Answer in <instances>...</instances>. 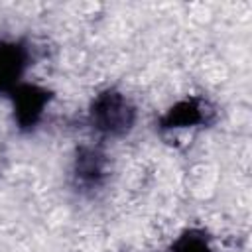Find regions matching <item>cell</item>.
<instances>
[{
    "mask_svg": "<svg viewBox=\"0 0 252 252\" xmlns=\"http://www.w3.org/2000/svg\"><path fill=\"white\" fill-rule=\"evenodd\" d=\"M51 98V93L39 85H28L22 83L14 93H12V102H14V118L20 128H33L43 112L45 106Z\"/></svg>",
    "mask_w": 252,
    "mask_h": 252,
    "instance_id": "cell-3",
    "label": "cell"
},
{
    "mask_svg": "<svg viewBox=\"0 0 252 252\" xmlns=\"http://www.w3.org/2000/svg\"><path fill=\"white\" fill-rule=\"evenodd\" d=\"M30 47L22 41H0V93H14L30 65Z\"/></svg>",
    "mask_w": 252,
    "mask_h": 252,
    "instance_id": "cell-4",
    "label": "cell"
},
{
    "mask_svg": "<svg viewBox=\"0 0 252 252\" xmlns=\"http://www.w3.org/2000/svg\"><path fill=\"white\" fill-rule=\"evenodd\" d=\"M136 122V108L126 94L108 89L94 96L89 108V124L93 132L108 138L128 134Z\"/></svg>",
    "mask_w": 252,
    "mask_h": 252,
    "instance_id": "cell-1",
    "label": "cell"
},
{
    "mask_svg": "<svg viewBox=\"0 0 252 252\" xmlns=\"http://www.w3.org/2000/svg\"><path fill=\"white\" fill-rule=\"evenodd\" d=\"M75 185L83 191H94L104 183L106 177V158L96 148H81L75 158L73 169Z\"/></svg>",
    "mask_w": 252,
    "mask_h": 252,
    "instance_id": "cell-5",
    "label": "cell"
},
{
    "mask_svg": "<svg viewBox=\"0 0 252 252\" xmlns=\"http://www.w3.org/2000/svg\"><path fill=\"white\" fill-rule=\"evenodd\" d=\"M169 252H213V248L203 232L187 230L171 244Z\"/></svg>",
    "mask_w": 252,
    "mask_h": 252,
    "instance_id": "cell-6",
    "label": "cell"
},
{
    "mask_svg": "<svg viewBox=\"0 0 252 252\" xmlns=\"http://www.w3.org/2000/svg\"><path fill=\"white\" fill-rule=\"evenodd\" d=\"M213 106L201 98V96H189L179 102H175L159 120V130L165 132H177V130H189L199 128L203 124H209L213 120Z\"/></svg>",
    "mask_w": 252,
    "mask_h": 252,
    "instance_id": "cell-2",
    "label": "cell"
}]
</instances>
